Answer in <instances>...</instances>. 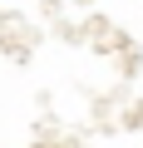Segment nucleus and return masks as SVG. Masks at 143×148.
Segmentation results:
<instances>
[]
</instances>
